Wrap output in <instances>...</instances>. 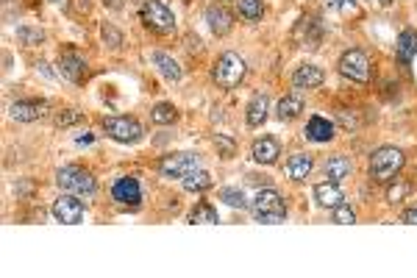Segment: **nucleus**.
Segmentation results:
<instances>
[{
  "instance_id": "nucleus-15",
  "label": "nucleus",
  "mask_w": 417,
  "mask_h": 278,
  "mask_svg": "<svg viewBox=\"0 0 417 278\" xmlns=\"http://www.w3.org/2000/svg\"><path fill=\"white\" fill-rule=\"evenodd\" d=\"M254 159H256L259 164H276L278 161V156H281V142L276 139V137H261L254 142Z\"/></svg>"
},
{
  "instance_id": "nucleus-31",
  "label": "nucleus",
  "mask_w": 417,
  "mask_h": 278,
  "mask_svg": "<svg viewBox=\"0 0 417 278\" xmlns=\"http://www.w3.org/2000/svg\"><path fill=\"white\" fill-rule=\"evenodd\" d=\"M334 223H340V225H351V223H356V215H353L351 206L340 203V206L334 209Z\"/></svg>"
},
{
  "instance_id": "nucleus-12",
  "label": "nucleus",
  "mask_w": 417,
  "mask_h": 278,
  "mask_svg": "<svg viewBox=\"0 0 417 278\" xmlns=\"http://www.w3.org/2000/svg\"><path fill=\"white\" fill-rule=\"evenodd\" d=\"M45 112H48V100H39V97L17 100L11 106V120H17V123H33V120L45 117Z\"/></svg>"
},
{
  "instance_id": "nucleus-26",
  "label": "nucleus",
  "mask_w": 417,
  "mask_h": 278,
  "mask_svg": "<svg viewBox=\"0 0 417 278\" xmlns=\"http://www.w3.org/2000/svg\"><path fill=\"white\" fill-rule=\"evenodd\" d=\"M220 201H225V203L234 206V209H248V206H251L248 198H245V192H242L239 186H223V189H220Z\"/></svg>"
},
{
  "instance_id": "nucleus-33",
  "label": "nucleus",
  "mask_w": 417,
  "mask_h": 278,
  "mask_svg": "<svg viewBox=\"0 0 417 278\" xmlns=\"http://www.w3.org/2000/svg\"><path fill=\"white\" fill-rule=\"evenodd\" d=\"M103 39H106L112 48H120V45H123V33L117 31V28H112V26H103Z\"/></svg>"
},
{
  "instance_id": "nucleus-11",
  "label": "nucleus",
  "mask_w": 417,
  "mask_h": 278,
  "mask_svg": "<svg viewBox=\"0 0 417 278\" xmlns=\"http://www.w3.org/2000/svg\"><path fill=\"white\" fill-rule=\"evenodd\" d=\"M56 64H59V73H62L65 78H70L72 84H81V81L87 78V73H90L87 59H84L81 53H75V50H62Z\"/></svg>"
},
{
  "instance_id": "nucleus-5",
  "label": "nucleus",
  "mask_w": 417,
  "mask_h": 278,
  "mask_svg": "<svg viewBox=\"0 0 417 278\" xmlns=\"http://www.w3.org/2000/svg\"><path fill=\"white\" fill-rule=\"evenodd\" d=\"M142 23L156 33H173L175 31V14L161 3V0H145L139 9Z\"/></svg>"
},
{
  "instance_id": "nucleus-23",
  "label": "nucleus",
  "mask_w": 417,
  "mask_h": 278,
  "mask_svg": "<svg viewBox=\"0 0 417 278\" xmlns=\"http://www.w3.org/2000/svg\"><path fill=\"white\" fill-rule=\"evenodd\" d=\"M267 120V95H254L251 103H248V125L259 128V125Z\"/></svg>"
},
{
  "instance_id": "nucleus-28",
  "label": "nucleus",
  "mask_w": 417,
  "mask_h": 278,
  "mask_svg": "<svg viewBox=\"0 0 417 278\" xmlns=\"http://www.w3.org/2000/svg\"><path fill=\"white\" fill-rule=\"evenodd\" d=\"M237 3H239V17H245L248 23L261 20V14H264L261 0H237Z\"/></svg>"
},
{
  "instance_id": "nucleus-6",
  "label": "nucleus",
  "mask_w": 417,
  "mask_h": 278,
  "mask_svg": "<svg viewBox=\"0 0 417 278\" xmlns=\"http://www.w3.org/2000/svg\"><path fill=\"white\" fill-rule=\"evenodd\" d=\"M200 167V156L193 151H181V154H170L159 161V173L164 178H184L187 173H193Z\"/></svg>"
},
{
  "instance_id": "nucleus-14",
  "label": "nucleus",
  "mask_w": 417,
  "mask_h": 278,
  "mask_svg": "<svg viewBox=\"0 0 417 278\" xmlns=\"http://www.w3.org/2000/svg\"><path fill=\"white\" fill-rule=\"evenodd\" d=\"M323 81H325V73L315 64H303V67H298L292 73V84L298 90H318Z\"/></svg>"
},
{
  "instance_id": "nucleus-10",
  "label": "nucleus",
  "mask_w": 417,
  "mask_h": 278,
  "mask_svg": "<svg viewBox=\"0 0 417 278\" xmlns=\"http://www.w3.org/2000/svg\"><path fill=\"white\" fill-rule=\"evenodd\" d=\"M112 201L120 203V206H126V209H136L139 201H142V186H139V181L134 176L117 178L114 186H112Z\"/></svg>"
},
{
  "instance_id": "nucleus-8",
  "label": "nucleus",
  "mask_w": 417,
  "mask_h": 278,
  "mask_svg": "<svg viewBox=\"0 0 417 278\" xmlns=\"http://www.w3.org/2000/svg\"><path fill=\"white\" fill-rule=\"evenodd\" d=\"M337 70H340V75L351 78L356 84H367V81H370V62H367V56H364L362 50H348V53H342Z\"/></svg>"
},
{
  "instance_id": "nucleus-25",
  "label": "nucleus",
  "mask_w": 417,
  "mask_h": 278,
  "mask_svg": "<svg viewBox=\"0 0 417 278\" xmlns=\"http://www.w3.org/2000/svg\"><path fill=\"white\" fill-rule=\"evenodd\" d=\"M187 220H190V223H220V215H217V209H215L212 203L200 201L193 212H190V217H187Z\"/></svg>"
},
{
  "instance_id": "nucleus-9",
  "label": "nucleus",
  "mask_w": 417,
  "mask_h": 278,
  "mask_svg": "<svg viewBox=\"0 0 417 278\" xmlns=\"http://www.w3.org/2000/svg\"><path fill=\"white\" fill-rule=\"evenodd\" d=\"M53 217H56L59 223H65V225H78V223L84 220V203L78 201V195L65 192V195H59L56 203H53Z\"/></svg>"
},
{
  "instance_id": "nucleus-16",
  "label": "nucleus",
  "mask_w": 417,
  "mask_h": 278,
  "mask_svg": "<svg viewBox=\"0 0 417 278\" xmlns=\"http://www.w3.org/2000/svg\"><path fill=\"white\" fill-rule=\"evenodd\" d=\"M306 139H312V142H331L334 139V123L328 120V117H320V114H315V117H309V123H306Z\"/></svg>"
},
{
  "instance_id": "nucleus-19",
  "label": "nucleus",
  "mask_w": 417,
  "mask_h": 278,
  "mask_svg": "<svg viewBox=\"0 0 417 278\" xmlns=\"http://www.w3.org/2000/svg\"><path fill=\"white\" fill-rule=\"evenodd\" d=\"M351 170H353V164H351V159L348 156H342V154H337V156H331L328 161H325V178L328 181H342V178H348L351 176Z\"/></svg>"
},
{
  "instance_id": "nucleus-3",
  "label": "nucleus",
  "mask_w": 417,
  "mask_h": 278,
  "mask_svg": "<svg viewBox=\"0 0 417 278\" xmlns=\"http://www.w3.org/2000/svg\"><path fill=\"white\" fill-rule=\"evenodd\" d=\"M245 73H248L245 59L237 56V53H223V56L215 62V67H212V78H215V84L223 87V90L239 87L242 78H245Z\"/></svg>"
},
{
  "instance_id": "nucleus-27",
  "label": "nucleus",
  "mask_w": 417,
  "mask_h": 278,
  "mask_svg": "<svg viewBox=\"0 0 417 278\" xmlns=\"http://www.w3.org/2000/svg\"><path fill=\"white\" fill-rule=\"evenodd\" d=\"M151 120H153L156 125L175 123V120H178V109H175L173 103H159V106H153V112H151Z\"/></svg>"
},
{
  "instance_id": "nucleus-30",
  "label": "nucleus",
  "mask_w": 417,
  "mask_h": 278,
  "mask_svg": "<svg viewBox=\"0 0 417 278\" xmlns=\"http://www.w3.org/2000/svg\"><path fill=\"white\" fill-rule=\"evenodd\" d=\"M81 120H84V112H78V109H67L62 114H56V125H62V128L72 123H81Z\"/></svg>"
},
{
  "instance_id": "nucleus-32",
  "label": "nucleus",
  "mask_w": 417,
  "mask_h": 278,
  "mask_svg": "<svg viewBox=\"0 0 417 278\" xmlns=\"http://www.w3.org/2000/svg\"><path fill=\"white\" fill-rule=\"evenodd\" d=\"M409 192H412V186H409V184L389 186V192H386V201H389V203H398V201H401V198H406Z\"/></svg>"
},
{
  "instance_id": "nucleus-34",
  "label": "nucleus",
  "mask_w": 417,
  "mask_h": 278,
  "mask_svg": "<svg viewBox=\"0 0 417 278\" xmlns=\"http://www.w3.org/2000/svg\"><path fill=\"white\" fill-rule=\"evenodd\" d=\"M331 6H337V9H340V11H345V14H356V11H359L353 0H331Z\"/></svg>"
},
{
  "instance_id": "nucleus-35",
  "label": "nucleus",
  "mask_w": 417,
  "mask_h": 278,
  "mask_svg": "<svg viewBox=\"0 0 417 278\" xmlns=\"http://www.w3.org/2000/svg\"><path fill=\"white\" fill-rule=\"evenodd\" d=\"M217 145L223 148V159H231V156H234V142H231V139H225V137H217Z\"/></svg>"
},
{
  "instance_id": "nucleus-7",
  "label": "nucleus",
  "mask_w": 417,
  "mask_h": 278,
  "mask_svg": "<svg viewBox=\"0 0 417 278\" xmlns=\"http://www.w3.org/2000/svg\"><path fill=\"white\" fill-rule=\"evenodd\" d=\"M103 131L114 139V142H123V145H131V142H139L142 139V125L136 123L134 117H103Z\"/></svg>"
},
{
  "instance_id": "nucleus-2",
  "label": "nucleus",
  "mask_w": 417,
  "mask_h": 278,
  "mask_svg": "<svg viewBox=\"0 0 417 278\" xmlns=\"http://www.w3.org/2000/svg\"><path fill=\"white\" fill-rule=\"evenodd\" d=\"M251 209H254V217L259 223H267V225H276V223L287 220V203L276 189H261L254 198Z\"/></svg>"
},
{
  "instance_id": "nucleus-22",
  "label": "nucleus",
  "mask_w": 417,
  "mask_h": 278,
  "mask_svg": "<svg viewBox=\"0 0 417 278\" xmlns=\"http://www.w3.org/2000/svg\"><path fill=\"white\" fill-rule=\"evenodd\" d=\"M398 56H401V62L409 64L412 59L417 56V31L412 28H406V31H401L398 36Z\"/></svg>"
},
{
  "instance_id": "nucleus-20",
  "label": "nucleus",
  "mask_w": 417,
  "mask_h": 278,
  "mask_svg": "<svg viewBox=\"0 0 417 278\" xmlns=\"http://www.w3.org/2000/svg\"><path fill=\"white\" fill-rule=\"evenodd\" d=\"M312 167H315V161H312V156L309 154H295V156H289V161H287V176L292 178V181H303L309 173H312Z\"/></svg>"
},
{
  "instance_id": "nucleus-1",
  "label": "nucleus",
  "mask_w": 417,
  "mask_h": 278,
  "mask_svg": "<svg viewBox=\"0 0 417 278\" xmlns=\"http://www.w3.org/2000/svg\"><path fill=\"white\" fill-rule=\"evenodd\" d=\"M404 161H406V159H404V151H401V148H392V145L379 148L376 154L370 156V178L379 181V184L392 181V178L401 173Z\"/></svg>"
},
{
  "instance_id": "nucleus-24",
  "label": "nucleus",
  "mask_w": 417,
  "mask_h": 278,
  "mask_svg": "<svg viewBox=\"0 0 417 278\" xmlns=\"http://www.w3.org/2000/svg\"><path fill=\"white\" fill-rule=\"evenodd\" d=\"M181 181H184V186H187L190 192H203V189H209V186H212V176H209L206 170H200V167H197V170H193V173H187Z\"/></svg>"
},
{
  "instance_id": "nucleus-39",
  "label": "nucleus",
  "mask_w": 417,
  "mask_h": 278,
  "mask_svg": "<svg viewBox=\"0 0 417 278\" xmlns=\"http://www.w3.org/2000/svg\"><path fill=\"white\" fill-rule=\"evenodd\" d=\"M223 3H231V0H223Z\"/></svg>"
},
{
  "instance_id": "nucleus-13",
  "label": "nucleus",
  "mask_w": 417,
  "mask_h": 278,
  "mask_svg": "<svg viewBox=\"0 0 417 278\" xmlns=\"http://www.w3.org/2000/svg\"><path fill=\"white\" fill-rule=\"evenodd\" d=\"M206 23H209V28L217 36H225V33L231 31V26H234V17H231V11L225 9L223 3H212L206 9Z\"/></svg>"
},
{
  "instance_id": "nucleus-37",
  "label": "nucleus",
  "mask_w": 417,
  "mask_h": 278,
  "mask_svg": "<svg viewBox=\"0 0 417 278\" xmlns=\"http://www.w3.org/2000/svg\"><path fill=\"white\" fill-rule=\"evenodd\" d=\"M56 6H62V9H67V0H53Z\"/></svg>"
},
{
  "instance_id": "nucleus-38",
  "label": "nucleus",
  "mask_w": 417,
  "mask_h": 278,
  "mask_svg": "<svg viewBox=\"0 0 417 278\" xmlns=\"http://www.w3.org/2000/svg\"><path fill=\"white\" fill-rule=\"evenodd\" d=\"M379 3H381V6H389V3H392V0H379Z\"/></svg>"
},
{
  "instance_id": "nucleus-17",
  "label": "nucleus",
  "mask_w": 417,
  "mask_h": 278,
  "mask_svg": "<svg viewBox=\"0 0 417 278\" xmlns=\"http://www.w3.org/2000/svg\"><path fill=\"white\" fill-rule=\"evenodd\" d=\"M315 201L320 203L323 209H337L345 201V195H342L337 181H323V184L315 186Z\"/></svg>"
},
{
  "instance_id": "nucleus-36",
  "label": "nucleus",
  "mask_w": 417,
  "mask_h": 278,
  "mask_svg": "<svg viewBox=\"0 0 417 278\" xmlns=\"http://www.w3.org/2000/svg\"><path fill=\"white\" fill-rule=\"evenodd\" d=\"M401 220H404V223H409V225H417V206L415 209H406V212L401 215Z\"/></svg>"
},
{
  "instance_id": "nucleus-29",
  "label": "nucleus",
  "mask_w": 417,
  "mask_h": 278,
  "mask_svg": "<svg viewBox=\"0 0 417 278\" xmlns=\"http://www.w3.org/2000/svg\"><path fill=\"white\" fill-rule=\"evenodd\" d=\"M17 39H20L23 45H39V42L45 39V31H39V28H28V26H23V28H17Z\"/></svg>"
},
{
  "instance_id": "nucleus-21",
  "label": "nucleus",
  "mask_w": 417,
  "mask_h": 278,
  "mask_svg": "<svg viewBox=\"0 0 417 278\" xmlns=\"http://www.w3.org/2000/svg\"><path fill=\"white\" fill-rule=\"evenodd\" d=\"M300 112H303V97H300L298 92L281 97V100H278V109H276L278 120H295Z\"/></svg>"
},
{
  "instance_id": "nucleus-18",
  "label": "nucleus",
  "mask_w": 417,
  "mask_h": 278,
  "mask_svg": "<svg viewBox=\"0 0 417 278\" xmlns=\"http://www.w3.org/2000/svg\"><path fill=\"white\" fill-rule=\"evenodd\" d=\"M151 62H153V67L159 70V75L164 78V81H181V67H178V62L170 56V53H161V50H156V53H151Z\"/></svg>"
},
{
  "instance_id": "nucleus-4",
  "label": "nucleus",
  "mask_w": 417,
  "mask_h": 278,
  "mask_svg": "<svg viewBox=\"0 0 417 278\" xmlns=\"http://www.w3.org/2000/svg\"><path fill=\"white\" fill-rule=\"evenodd\" d=\"M56 184H59V189L72 192V195H92V192H95V178H92V173L84 170V167H75V164L59 167Z\"/></svg>"
}]
</instances>
